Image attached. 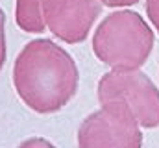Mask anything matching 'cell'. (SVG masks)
I'll list each match as a JSON object with an SVG mask.
<instances>
[{"mask_svg":"<svg viewBox=\"0 0 159 148\" xmlns=\"http://www.w3.org/2000/svg\"><path fill=\"white\" fill-rule=\"evenodd\" d=\"M80 72L72 56L50 39L30 41L15 59L13 85L35 113L63 109L78 91Z\"/></svg>","mask_w":159,"mask_h":148,"instance_id":"1","label":"cell"},{"mask_svg":"<svg viewBox=\"0 0 159 148\" xmlns=\"http://www.w3.org/2000/svg\"><path fill=\"white\" fill-rule=\"evenodd\" d=\"M152 48V28L131 9L107 15L93 37L94 56L111 69H141L150 58Z\"/></svg>","mask_w":159,"mask_h":148,"instance_id":"2","label":"cell"},{"mask_svg":"<svg viewBox=\"0 0 159 148\" xmlns=\"http://www.w3.org/2000/svg\"><path fill=\"white\" fill-rule=\"evenodd\" d=\"M141 124L128 104L104 102L85 117L78 130V148H141Z\"/></svg>","mask_w":159,"mask_h":148,"instance_id":"3","label":"cell"},{"mask_svg":"<svg viewBox=\"0 0 159 148\" xmlns=\"http://www.w3.org/2000/svg\"><path fill=\"white\" fill-rule=\"evenodd\" d=\"M128 104L143 128L159 126V91L141 69H111L98 81V102Z\"/></svg>","mask_w":159,"mask_h":148,"instance_id":"4","label":"cell"},{"mask_svg":"<svg viewBox=\"0 0 159 148\" xmlns=\"http://www.w3.org/2000/svg\"><path fill=\"white\" fill-rule=\"evenodd\" d=\"M102 6V0H43V13L54 35L76 44L87 39Z\"/></svg>","mask_w":159,"mask_h":148,"instance_id":"5","label":"cell"},{"mask_svg":"<svg viewBox=\"0 0 159 148\" xmlns=\"http://www.w3.org/2000/svg\"><path fill=\"white\" fill-rule=\"evenodd\" d=\"M15 22L26 34H43L48 28L43 13V0H17Z\"/></svg>","mask_w":159,"mask_h":148,"instance_id":"6","label":"cell"},{"mask_svg":"<svg viewBox=\"0 0 159 148\" xmlns=\"http://www.w3.org/2000/svg\"><path fill=\"white\" fill-rule=\"evenodd\" d=\"M146 15L159 34V0H146Z\"/></svg>","mask_w":159,"mask_h":148,"instance_id":"7","label":"cell"},{"mask_svg":"<svg viewBox=\"0 0 159 148\" xmlns=\"http://www.w3.org/2000/svg\"><path fill=\"white\" fill-rule=\"evenodd\" d=\"M4 22H6V15L0 7V71L6 63V32H4Z\"/></svg>","mask_w":159,"mask_h":148,"instance_id":"8","label":"cell"},{"mask_svg":"<svg viewBox=\"0 0 159 148\" xmlns=\"http://www.w3.org/2000/svg\"><path fill=\"white\" fill-rule=\"evenodd\" d=\"M19 148H56V146H54L50 141L43 139V137H32V139H28V141L20 143Z\"/></svg>","mask_w":159,"mask_h":148,"instance_id":"9","label":"cell"},{"mask_svg":"<svg viewBox=\"0 0 159 148\" xmlns=\"http://www.w3.org/2000/svg\"><path fill=\"white\" fill-rule=\"evenodd\" d=\"M141 0H102L104 6H109V7H124V6H133Z\"/></svg>","mask_w":159,"mask_h":148,"instance_id":"10","label":"cell"}]
</instances>
